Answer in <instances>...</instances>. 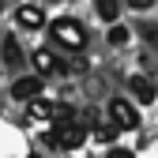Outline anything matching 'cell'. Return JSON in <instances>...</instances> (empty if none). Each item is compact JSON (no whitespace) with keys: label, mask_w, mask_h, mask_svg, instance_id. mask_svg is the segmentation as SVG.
<instances>
[{"label":"cell","mask_w":158,"mask_h":158,"mask_svg":"<svg viewBox=\"0 0 158 158\" xmlns=\"http://www.w3.org/2000/svg\"><path fill=\"white\" fill-rule=\"evenodd\" d=\"M128 4H132V8H135V11H147V8H151V4H154V0H128Z\"/></svg>","instance_id":"9a60e30c"},{"label":"cell","mask_w":158,"mask_h":158,"mask_svg":"<svg viewBox=\"0 0 158 158\" xmlns=\"http://www.w3.org/2000/svg\"><path fill=\"white\" fill-rule=\"evenodd\" d=\"M49 143L53 147H60V151H75V147H83L87 143V128L75 121H56L53 124V132H49Z\"/></svg>","instance_id":"7a4b0ae2"},{"label":"cell","mask_w":158,"mask_h":158,"mask_svg":"<svg viewBox=\"0 0 158 158\" xmlns=\"http://www.w3.org/2000/svg\"><path fill=\"white\" fill-rule=\"evenodd\" d=\"M34 72L38 75H53V72H64V64H60V56H56L53 49H34Z\"/></svg>","instance_id":"8992f818"},{"label":"cell","mask_w":158,"mask_h":158,"mask_svg":"<svg viewBox=\"0 0 158 158\" xmlns=\"http://www.w3.org/2000/svg\"><path fill=\"white\" fill-rule=\"evenodd\" d=\"M4 64L8 68H19V64H23V49H19V42H15L11 34L4 38Z\"/></svg>","instance_id":"9c48e42d"},{"label":"cell","mask_w":158,"mask_h":158,"mask_svg":"<svg viewBox=\"0 0 158 158\" xmlns=\"http://www.w3.org/2000/svg\"><path fill=\"white\" fill-rule=\"evenodd\" d=\"M27 117L30 121H53L56 117V102H45V98H34V102H27Z\"/></svg>","instance_id":"52a82bcc"},{"label":"cell","mask_w":158,"mask_h":158,"mask_svg":"<svg viewBox=\"0 0 158 158\" xmlns=\"http://www.w3.org/2000/svg\"><path fill=\"white\" fill-rule=\"evenodd\" d=\"M143 38L151 42V49H158V27H143Z\"/></svg>","instance_id":"4fadbf2b"},{"label":"cell","mask_w":158,"mask_h":158,"mask_svg":"<svg viewBox=\"0 0 158 158\" xmlns=\"http://www.w3.org/2000/svg\"><path fill=\"white\" fill-rule=\"evenodd\" d=\"M30 158H42V154H30Z\"/></svg>","instance_id":"2e32d148"},{"label":"cell","mask_w":158,"mask_h":158,"mask_svg":"<svg viewBox=\"0 0 158 158\" xmlns=\"http://www.w3.org/2000/svg\"><path fill=\"white\" fill-rule=\"evenodd\" d=\"M15 23L23 27V30H42L45 27V11L38 8V4H23V8L15 11Z\"/></svg>","instance_id":"5b68a950"},{"label":"cell","mask_w":158,"mask_h":158,"mask_svg":"<svg viewBox=\"0 0 158 158\" xmlns=\"http://www.w3.org/2000/svg\"><path fill=\"white\" fill-rule=\"evenodd\" d=\"M132 94H135V102H154V98H158L154 83L143 79V75H132Z\"/></svg>","instance_id":"ba28073f"},{"label":"cell","mask_w":158,"mask_h":158,"mask_svg":"<svg viewBox=\"0 0 158 158\" xmlns=\"http://www.w3.org/2000/svg\"><path fill=\"white\" fill-rule=\"evenodd\" d=\"M106 158H135V154H132V151H124V147H109V154H106Z\"/></svg>","instance_id":"5bb4252c"},{"label":"cell","mask_w":158,"mask_h":158,"mask_svg":"<svg viewBox=\"0 0 158 158\" xmlns=\"http://www.w3.org/2000/svg\"><path fill=\"white\" fill-rule=\"evenodd\" d=\"M124 42H128V30H124L121 23H113V27H109V45H124Z\"/></svg>","instance_id":"7c38bea8"},{"label":"cell","mask_w":158,"mask_h":158,"mask_svg":"<svg viewBox=\"0 0 158 158\" xmlns=\"http://www.w3.org/2000/svg\"><path fill=\"white\" fill-rule=\"evenodd\" d=\"M94 11H98V19H106V23H117V15H121L117 0H94Z\"/></svg>","instance_id":"30bf717a"},{"label":"cell","mask_w":158,"mask_h":158,"mask_svg":"<svg viewBox=\"0 0 158 158\" xmlns=\"http://www.w3.org/2000/svg\"><path fill=\"white\" fill-rule=\"evenodd\" d=\"M42 87H45V75H23L11 83V98L15 102H34V98H42Z\"/></svg>","instance_id":"277c9868"},{"label":"cell","mask_w":158,"mask_h":158,"mask_svg":"<svg viewBox=\"0 0 158 158\" xmlns=\"http://www.w3.org/2000/svg\"><path fill=\"white\" fill-rule=\"evenodd\" d=\"M49 38H53V45H60L68 53H79L87 45V34H83V27H79L75 19H56V23L49 27Z\"/></svg>","instance_id":"6da1fadb"},{"label":"cell","mask_w":158,"mask_h":158,"mask_svg":"<svg viewBox=\"0 0 158 158\" xmlns=\"http://www.w3.org/2000/svg\"><path fill=\"white\" fill-rule=\"evenodd\" d=\"M94 139H98V143H113V139H117V128H113V124H98V128H94Z\"/></svg>","instance_id":"8fae6325"},{"label":"cell","mask_w":158,"mask_h":158,"mask_svg":"<svg viewBox=\"0 0 158 158\" xmlns=\"http://www.w3.org/2000/svg\"><path fill=\"white\" fill-rule=\"evenodd\" d=\"M106 113H109V124H113L117 132H132V128H139V113H135V106L128 102V98H109Z\"/></svg>","instance_id":"3957f363"}]
</instances>
